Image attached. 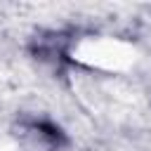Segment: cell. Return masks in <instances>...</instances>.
<instances>
[{"mask_svg":"<svg viewBox=\"0 0 151 151\" xmlns=\"http://www.w3.org/2000/svg\"><path fill=\"white\" fill-rule=\"evenodd\" d=\"M139 57L134 42L109 33H87L71 45V59L76 64L106 76L130 73L139 64Z\"/></svg>","mask_w":151,"mask_h":151,"instance_id":"1","label":"cell"}]
</instances>
